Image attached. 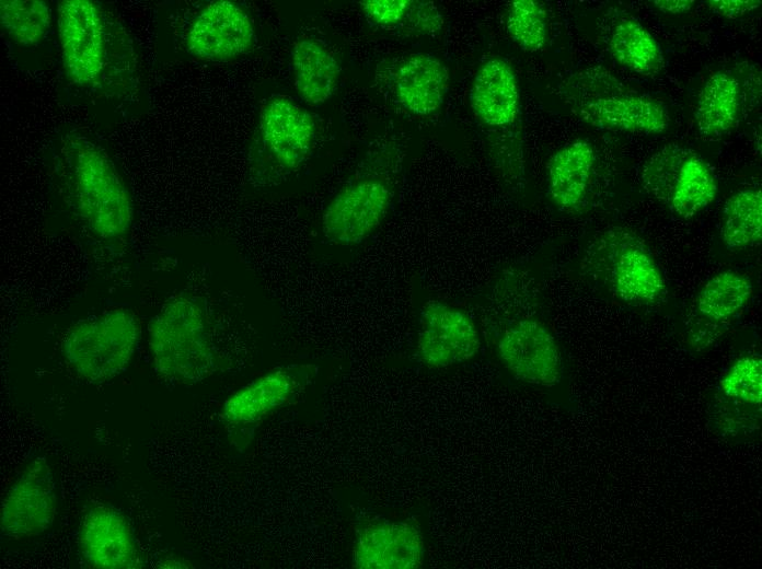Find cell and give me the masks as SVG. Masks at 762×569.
<instances>
[{"instance_id":"30bf717a","label":"cell","mask_w":762,"mask_h":569,"mask_svg":"<svg viewBox=\"0 0 762 569\" xmlns=\"http://www.w3.org/2000/svg\"><path fill=\"white\" fill-rule=\"evenodd\" d=\"M259 130L267 148L273 170L270 181L296 171L308 159L315 135L312 116L284 96H274L259 114Z\"/></svg>"},{"instance_id":"9a60e30c","label":"cell","mask_w":762,"mask_h":569,"mask_svg":"<svg viewBox=\"0 0 762 569\" xmlns=\"http://www.w3.org/2000/svg\"><path fill=\"white\" fill-rule=\"evenodd\" d=\"M469 97L471 108L484 125L501 128L513 124L520 93L511 65L500 57L485 60L476 71Z\"/></svg>"},{"instance_id":"4fadbf2b","label":"cell","mask_w":762,"mask_h":569,"mask_svg":"<svg viewBox=\"0 0 762 569\" xmlns=\"http://www.w3.org/2000/svg\"><path fill=\"white\" fill-rule=\"evenodd\" d=\"M424 539L412 522L371 521L357 531L351 562L358 569H415L422 566Z\"/></svg>"},{"instance_id":"484cf974","label":"cell","mask_w":762,"mask_h":569,"mask_svg":"<svg viewBox=\"0 0 762 569\" xmlns=\"http://www.w3.org/2000/svg\"><path fill=\"white\" fill-rule=\"evenodd\" d=\"M506 28L523 50L534 53L542 49L547 37L544 7L535 0L511 1L506 12Z\"/></svg>"},{"instance_id":"52a82bcc","label":"cell","mask_w":762,"mask_h":569,"mask_svg":"<svg viewBox=\"0 0 762 569\" xmlns=\"http://www.w3.org/2000/svg\"><path fill=\"white\" fill-rule=\"evenodd\" d=\"M318 371L312 363L276 367L230 395L222 405L221 418L234 426L257 425L295 402L313 382Z\"/></svg>"},{"instance_id":"d6986e66","label":"cell","mask_w":762,"mask_h":569,"mask_svg":"<svg viewBox=\"0 0 762 569\" xmlns=\"http://www.w3.org/2000/svg\"><path fill=\"white\" fill-rule=\"evenodd\" d=\"M295 86L310 105L326 102L335 92L340 68L335 56L312 38L297 40L291 49Z\"/></svg>"},{"instance_id":"8992f818","label":"cell","mask_w":762,"mask_h":569,"mask_svg":"<svg viewBox=\"0 0 762 569\" xmlns=\"http://www.w3.org/2000/svg\"><path fill=\"white\" fill-rule=\"evenodd\" d=\"M57 490L46 460H32L7 491L1 503L2 536L22 539L46 532L54 523Z\"/></svg>"},{"instance_id":"ba28073f","label":"cell","mask_w":762,"mask_h":569,"mask_svg":"<svg viewBox=\"0 0 762 569\" xmlns=\"http://www.w3.org/2000/svg\"><path fill=\"white\" fill-rule=\"evenodd\" d=\"M480 347L477 328L463 311L439 300L422 306L417 355L425 365L441 369L465 362Z\"/></svg>"},{"instance_id":"f1b7e54d","label":"cell","mask_w":762,"mask_h":569,"mask_svg":"<svg viewBox=\"0 0 762 569\" xmlns=\"http://www.w3.org/2000/svg\"><path fill=\"white\" fill-rule=\"evenodd\" d=\"M414 32L434 34L440 32L443 16L438 7L429 1H412L404 19Z\"/></svg>"},{"instance_id":"3957f363","label":"cell","mask_w":762,"mask_h":569,"mask_svg":"<svg viewBox=\"0 0 762 569\" xmlns=\"http://www.w3.org/2000/svg\"><path fill=\"white\" fill-rule=\"evenodd\" d=\"M157 372L178 384H196L218 368L207 301L190 292L171 297L149 324Z\"/></svg>"},{"instance_id":"4dcf8cb0","label":"cell","mask_w":762,"mask_h":569,"mask_svg":"<svg viewBox=\"0 0 762 569\" xmlns=\"http://www.w3.org/2000/svg\"><path fill=\"white\" fill-rule=\"evenodd\" d=\"M656 8L660 11L671 14H679L689 11L693 1L688 0H658L654 1Z\"/></svg>"},{"instance_id":"83f0119b","label":"cell","mask_w":762,"mask_h":569,"mask_svg":"<svg viewBox=\"0 0 762 569\" xmlns=\"http://www.w3.org/2000/svg\"><path fill=\"white\" fill-rule=\"evenodd\" d=\"M412 0H366L360 5L367 16L377 24L390 26L402 22Z\"/></svg>"},{"instance_id":"cb8c5ba5","label":"cell","mask_w":762,"mask_h":569,"mask_svg":"<svg viewBox=\"0 0 762 569\" xmlns=\"http://www.w3.org/2000/svg\"><path fill=\"white\" fill-rule=\"evenodd\" d=\"M752 292L751 281L746 276L726 270L714 276L702 288L697 295V309L707 318L726 320L748 304Z\"/></svg>"},{"instance_id":"7402d4cb","label":"cell","mask_w":762,"mask_h":569,"mask_svg":"<svg viewBox=\"0 0 762 569\" xmlns=\"http://www.w3.org/2000/svg\"><path fill=\"white\" fill-rule=\"evenodd\" d=\"M610 49L622 66L639 74H653L663 66L661 48L650 32L634 19H622L610 36Z\"/></svg>"},{"instance_id":"5b68a950","label":"cell","mask_w":762,"mask_h":569,"mask_svg":"<svg viewBox=\"0 0 762 569\" xmlns=\"http://www.w3.org/2000/svg\"><path fill=\"white\" fill-rule=\"evenodd\" d=\"M392 197V187L383 176L367 174L348 182L323 211L324 237L337 245L360 244L383 221Z\"/></svg>"},{"instance_id":"7a4b0ae2","label":"cell","mask_w":762,"mask_h":569,"mask_svg":"<svg viewBox=\"0 0 762 569\" xmlns=\"http://www.w3.org/2000/svg\"><path fill=\"white\" fill-rule=\"evenodd\" d=\"M57 26L62 65L71 83L93 91L105 90L127 76L131 57L125 39L96 2L59 1Z\"/></svg>"},{"instance_id":"f546056e","label":"cell","mask_w":762,"mask_h":569,"mask_svg":"<svg viewBox=\"0 0 762 569\" xmlns=\"http://www.w3.org/2000/svg\"><path fill=\"white\" fill-rule=\"evenodd\" d=\"M708 8L725 18L736 19L760 7L758 0H709Z\"/></svg>"},{"instance_id":"d4e9b609","label":"cell","mask_w":762,"mask_h":569,"mask_svg":"<svg viewBox=\"0 0 762 569\" xmlns=\"http://www.w3.org/2000/svg\"><path fill=\"white\" fill-rule=\"evenodd\" d=\"M1 26L8 36L21 46H33L47 34L51 13L42 0H1Z\"/></svg>"},{"instance_id":"2e32d148","label":"cell","mask_w":762,"mask_h":569,"mask_svg":"<svg viewBox=\"0 0 762 569\" xmlns=\"http://www.w3.org/2000/svg\"><path fill=\"white\" fill-rule=\"evenodd\" d=\"M608 237L614 248L612 282L615 293L630 302H651L660 297L665 280L644 245L624 231L610 233Z\"/></svg>"},{"instance_id":"1f68e13d","label":"cell","mask_w":762,"mask_h":569,"mask_svg":"<svg viewBox=\"0 0 762 569\" xmlns=\"http://www.w3.org/2000/svg\"><path fill=\"white\" fill-rule=\"evenodd\" d=\"M163 568H187V562L168 558L161 565Z\"/></svg>"},{"instance_id":"5bb4252c","label":"cell","mask_w":762,"mask_h":569,"mask_svg":"<svg viewBox=\"0 0 762 569\" xmlns=\"http://www.w3.org/2000/svg\"><path fill=\"white\" fill-rule=\"evenodd\" d=\"M574 113L600 129L661 133L669 126L667 109L634 93L568 97Z\"/></svg>"},{"instance_id":"603a6c76","label":"cell","mask_w":762,"mask_h":569,"mask_svg":"<svg viewBox=\"0 0 762 569\" xmlns=\"http://www.w3.org/2000/svg\"><path fill=\"white\" fill-rule=\"evenodd\" d=\"M761 236V190L741 189L725 206L721 239L728 248H743L759 243Z\"/></svg>"},{"instance_id":"8fae6325","label":"cell","mask_w":762,"mask_h":569,"mask_svg":"<svg viewBox=\"0 0 762 569\" xmlns=\"http://www.w3.org/2000/svg\"><path fill=\"white\" fill-rule=\"evenodd\" d=\"M254 27L247 13L229 0L207 4L194 19L186 47L190 55L208 61H227L250 50Z\"/></svg>"},{"instance_id":"4316f807","label":"cell","mask_w":762,"mask_h":569,"mask_svg":"<svg viewBox=\"0 0 762 569\" xmlns=\"http://www.w3.org/2000/svg\"><path fill=\"white\" fill-rule=\"evenodd\" d=\"M723 392L731 398L760 405L762 398V361L760 357L738 359L720 381Z\"/></svg>"},{"instance_id":"277c9868","label":"cell","mask_w":762,"mask_h":569,"mask_svg":"<svg viewBox=\"0 0 762 569\" xmlns=\"http://www.w3.org/2000/svg\"><path fill=\"white\" fill-rule=\"evenodd\" d=\"M138 341L136 317L127 310L116 309L74 325L64 340L62 352L79 376L101 383L127 369Z\"/></svg>"},{"instance_id":"e0dca14e","label":"cell","mask_w":762,"mask_h":569,"mask_svg":"<svg viewBox=\"0 0 762 569\" xmlns=\"http://www.w3.org/2000/svg\"><path fill=\"white\" fill-rule=\"evenodd\" d=\"M449 82V70L437 56L427 53L413 54L396 69L395 96L408 112L430 115L442 106Z\"/></svg>"},{"instance_id":"6da1fadb","label":"cell","mask_w":762,"mask_h":569,"mask_svg":"<svg viewBox=\"0 0 762 569\" xmlns=\"http://www.w3.org/2000/svg\"><path fill=\"white\" fill-rule=\"evenodd\" d=\"M57 162L70 205L88 229L102 239L126 234L134 206L109 155L89 138L73 132L60 140Z\"/></svg>"},{"instance_id":"ffe728a7","label":"cell","mask_w":762,"mask_h":569,"mask_svg":"<svg viewBox=\"0 0 762 569\" xmlns=\"http://www.w3.org/2000/svg\"><path fill=\"white\" fill-rule=\"evenodd\" d=\"M740 107L738 80L726 71L708 77L700 91L695 121L701 135L717 137L728 132L736 124Z\"/></svg>"},{"instance_id":"ac0fdd59","label":"cell","mask_w":762,"mask_h":569,"mask_svg":"<svg viewBox=\"0 0 762 569\" xmlns=\"http://www.w3.org/2000/svg\"><path fill=\"white\" fill-rule=\"evenodd\" d=\"M594 163V151L584 140L557 150L547 163L549 193L561 209H574L586 197Z\"/></svg>"},{"instance_id":"9c48e42d","label":"cell","mask_w":762,"mask_h":569,"mask_svg":"<svg viewBox=\"0 0 762 569\" xmlns=\"http://www.w3.org/2000/svg\"><path fill=\"white\" fill-rule=\"evenodd\" d=\"M497 351L504 365L519 381L550 387L561 380V351L553 334L539 321L516 322L503 334Z\"/></svg>"},{"instance_id":"7c38bea8","label":"cell","mask_w":762,"mask_h":569,"mask_svg":"<svg viewBox=\"0 0 762 569\" xmlns=\"http://www.w3.org/2000/svg\"><path fill=\"white\" fill-rule=\"evenodd\" d=\"M79 546L84 560L94 568L142 567L129 522L111 506L97 504L86 511L80 524Z\"/></svg>"},{"instance_id":"44dd1931","label":"cell","mask_w":762,"mask_h":569,"mask_svg":"<svg viewBox=\"0 0 762 569\" xmlns=\"http://www.w3.org/2000/svg\"><path fill=\"white\" fill-rule=\"evenodd\" d=\"M717 184L708 165L688 149L671 184L666 206L688 219L705 209L716 197Z\"/></svg>"}]
</instances>
